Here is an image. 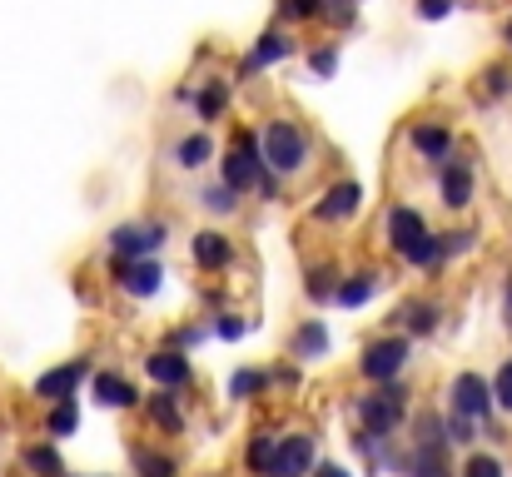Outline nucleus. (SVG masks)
Here are the masks:
<instances>
[{
    "mask_svg": "<svg viewBox=\"0 0 512 477\" xmlns=\"http://www.w3.org/2000/svg\"><path fill=\"white\" fill-rule=\"evenodd\" d=\"M309 155H314V140H309L304 125H294V120H269L264 125V135H259L264 169H274L279 179H294V174L309 169Z\"/></svg>",
    "mask_w": 512,
    "mask_h": 477,
    "instance_id": "1",
    "label": "nucleus"
},
{
    "mask_svg": "<svg viewBox=\"0 0 512 477\" xmlns=\"http://www.w3.org/2000/svg\"><path fill=\"white\" fill-rule=\"evenodd\" d=\"M353 408H358V418H363V433H368V438H378V443H388V433H393V428L403 423V408H408V388H398V383L388 378V383H378V393L358 398Z\"/></svg>",
    "mask_w": 512,
    "mask_h": 477,
    "instance_id": "2",
    "label": "nucleus"
},
{
    "mask_svg": "<svg viewBox=\"0 0 512 477\" xmlns=\"http://www.w3.org/2000/svg\"><path fill=\"white\" fill-rule=\"evenodd\" d=\"M259 169H264V159H259V135L254 130H239V140H234V150L219 159V179L229 184V189H254V179H259Z\"/></svg>",
    "mask_w": 512,
    "mask_h": 477,
    "instance_id": "3",
    "label": "nucleus"
},
{
    "mask_svg": "<svg viewBox=\"0 0 512 477\" xmlns=\"http://www.w3.org/2000/svg\"><path fill=\"white\" fill-rule=\"evenodd\" d=\"M403 363H408V338H398V333L373 338V343L363 348V358H358V368H363L368 383H388V378H398Z\"/></svg>",
    "mask_w": 512,
    "mask_h": 477,
    "instance_id": "4",
    "label": "nucleus"
},
{
    "mask_svg": "<svg viewBox=\"0 0 512 477\" xmlns=\"http://www.w3.org/2000/svg\"><path fill=\"white\" fill-rule=\"evenodd\" d=\"M309 473H314V438H309V433H289V438H279L264 477H309Z\"/></svg>",
    "mask_w": 512,
    "mask_h": 477,
    "instance_id": "5",
    "label": "nucleus"
},
{
    "mask_svg": "<svg viewBox=\"0 0 512 477\" xmlns=\"http://www.w3.org/2000/svg\"><path fill=\"white\" fill-rule=\"evenodd\" d=\"M160 279H165V269L155 264V254L150 259H115V284L130 299H155L160 294Z\"/></svg>",
    "mask_w": 512,
    "mask_h": 477,
    "instance_id": "6",
    "label": "nucleus"
},
{
    "mask_svg": "<svg viewBox=\"0 0 512 477\" xmlns=\"http://www.w3.org/2000/svg\"><path fill=\"white\" fill-rule=\"evenodd\" d=\"M160 244H165V224H120L110 234L115 259H150Z\"/></svg>",
    "mask_w": 512,
    "mask_h": 477,
    "instance_id": "7",
    "label": "nucleus"
},
{
    "mask_svg": "<svg viewBox=\"0 0 512 477\" xmlns=\"http://www.w3.org/2000/svg\"><path fill=\"white\" fill-rule=\"evenodd\" d=\"M448 393H453V408H458V413H468V418H478V423L493 418V383H488V378H478V373H458Z\"/></svg>",
    "mask_w": 512,
    "mask_h": 477,
    "instance_id": "8",
    "label": "nucleus"
},
{
    "mask_svg": "<svg viewBox=\"0 0 512 477\" xmlns=\"http://www.w3.org/2000/svg\"><path fill=\"white\" fill-rule=\"evenodd\" d=\"M358 204H363V189H358L353 179H339V184H329V194L314 204V219H319V224H343V219L358 214Z\"/></svg>",
    "mask_w": 512,
    "mask_h": 477,
    "instance_id": "9",
    "label": "nucleus"
},
{
    "mask_svg": "<svg viewBox=\"0 0 512 477\" xmlns=\"http://www.w3.org/2000/svg\"><path fill=\"white\" fill-rule=\"evenodd\" d=\"M438 189H443V204H448V209H468L473 194H478V174H473V164H468V159H448Z\"/></svg>",
    "mask_w": 512,
    "mask_h": 477,
    "instance_id": "10",
    "label": "nucleus"
},
{
    "mask_svg": "<svg viewBox=\"0 0 512 477\" xmlns=\"http://www.w3.org/2000/svg\"><path fill=\"white\" fill-rule=\"evenodd\" d=\"M383 234H388V249L403 254L418 234H428V219H423V209H413V204H393L388 219H383Z\"/></svg>",
    "mask_w": 512,
    "mask_h": 477,
    "instance_id": "11",
    "label": "nucleus"
},
{
    "mask_svg": "<svg viewBox=\"0 0 512 477\" xmlns=\"http://www.w3.org/2000/svg\"><path fill=\"white\" fill-rule=\"evenodd\" d=\"M90 378V363L85 358H75V363H60V368H50L40 383H35V398H45V403H60V398H75V388Z\"/></svg>",
    "mask_w": 512,
    "mask_h": 477,
    "instance_id": "12",
    "label": "nucleus"
},
{
    "mask_svg": "<svg viewBox=\"0 0 512 477\" xmlns=\"http://www.w3.org/2000/svg\"><path fill=\"white\" fill-rule=\"evenodd\" d=\"M145 373H150L160 388H174V393L194 383V368H189V358H184V353H174V348L150 353V358H145Z\"/></svg>",
    "mask_w": 512,
    "mask_h": 477,
    "instance_id": "13",
    "label": "nucleus"
},
{
    "mask_svg": "<svg viewBox=\"0 0 512 477\" xmlns=\"http://www.w3.org/2000/svg\"><path fill=\"white\" fill-rule=\"evenodd\" d=\"M408 140H413V150L428 159V164H448V159H453V130H448V125L418 120V125L408 130Z\"/></svg>",
    "mask_w": 512,
    "mask_h": 477,
    "instance_id": "14",
    "label": "nucleus"
},
{
    "mask_svg": "<svg viewBox=\"0 0 512 477\" xmlns=\"http://www.w3.org/2000/svg\"><path fill=\"white\" fill-rule=\"evenodd\" d=\"M194 264L204 269V274H219V269H229L234 264V244L219 234V229H204V234H194Z\"/></svg>",
    "mask_w": 512,
    "mask_h": 477,
    "instance_id": "15",
    "label": "nucleus"
},
{
    "mask_svg": "<svg viewBox=\"0 0 512 477\" xmlns=\"http://www.w3.org/2000/svg\"><path fill=\"white\" fill-rule=\"evenodd\" d=\"M145 418L160 428V433H184V403L174 398V388H160L145 398Z\"/></svg>",
    "mask_w": 512,
    "mask_h": 477,
    "instance_id": "16",
    "label": "nucleus"
},
{
    "mask_svg": "<svg viewBox=\"0 0 512 477\" xmlns=\"http://www.w3.org/2000/svg\"><path fill=\"white\" fill-rule=\"evenodd\" d=\"M289 50H294V40H289L284 30H264V35L254 40V50H249V60H244L239 70H244V75H254V70H264V65H279Z\"/></svg>",
    "mask_w": 512,
    "mask_h": 477,
    "instance_id": "17",
    "label": "nucleus"
},
{
    "mask_svg": "<svg viewBox=\"0 0 512 477\" xmlns=\"http://www.w3.org/2000/svg\"><path fill=\"white\" fill-rule=\"evenodd\" d=\"M95 403L100 408H135L140 403V388L125 383L120 373H95Z\"/></svg>",
    "mask_w": 512,
    "mask_h": 477,
    "instance_id": "18",
    "label": "nucleus"
},
{
    "mask_svg": "<svg viewBox=\"0 0 512 477\" xmlns=\"http://www.w3.org/2000/svg\"><path fill=\"white\" fill-rule=\"evenodd\" d=\"M294 358H324L329 353V328L319 323V318H304V328L294 333Z\"/></svg>",
    "mask_w": 512,
    "mask_h": 477,
    "instance_id": "19",
    "label": "nucleus"
},
{
    "mask_svg": "<svg viewBox=\"0 0 512 477\" xmlns=\"http://www.w3.org/2000/svg\"><path fill=\"white\" fill-rule=\"evenodd\" d=\"M373 294H378V274H353V279H339L334 304H343V309H363Z\"/></svg>",
    "mask_w": 512,
    "mask_h": 477,
    "instance_id": "20",
    "label": "nucleus"
},
{
    "mask_svg": "<svg viewBox=\"0 0 512 477\" xmlns=\"http://www.w3.org/2000/svg\"><path fill=\"white\" fill-rule=\"evenodd\" d=\"M20 468L35 477H60L65 473V463H60V453L50 448V443H30V448H20Z\"/></svg>",
    "mask_w": 512,
    "mask_h": 477,
    "instance_id": "21",
    "label": "nucleus"
},
{
    "mask_svg": "<svg viewBox=\"0 0 512 477\" xmlns=\"http://www.w3.org/2000/svg\"><path fill=\"white\" fill-rule=\"evenodd\" d=\"M214 159V140L199 130V135H184L179 145H174V164H184V169H199V164H209Z\"/></svg>",
    "mask_w": 512,
    "mask_h": 477,
    "instance_id": "22",
    "label": "nucleus"
},
{
    "mask_svg": "<svg viewBox=\"0 0 512 477\" xmlns=\"http://www.w3.org/2000/svg\"><path fill=\"white\" fill-rule=\"evenodd\" d=\"M408 473L413 477H453V468H448V448H413Z\"/></svg>",
    "mask_w": 512,
    "mask_h": 477,
    "instance_id": "23",
    "label": "nucleus"
},
{
    "mask_svg": "<svg viewBox=\"0 0 512 477\" xmlns=\"http://www.w3.org/2000/svg\"><path fill=\"white\" fill-rule=\"evenodd\" d=\"M398 259H403L408 269H438V264H443V259H438V234H433V229H428V234H418Z\"/></svg>",
    "mask_w": 512,
    "mask_h": 477,
    "instance_id": "24",
    "label": "nucleus"
},
{
    "mask_svg": "<svg viewBox=\"0 0 512 477\" xmlns=\"http://www.w3.org/2000/svg\"><path fill=\"white\" fill-rule=\"evenodd\" d=\"M309 284H304V294L314 299V304H329L334 299V289H339V274H334V264H309V274H304Z\"/></svg>",
    "mask_w": 512,
    "mask_h": 477,
    "instance_id": "25",
    "label": "nucleus"
},
{
    "mask_svg": "<svg viewBox=\"0 0 512 477\" xmlns=\"http://www.w3.org/2000/svg\"><path fill=\"white\" fill-rule=\"evenodd\" d=\"M274 443H279V438H274L269 428H259V433L249 438V448H244V468H249L254 477H264V468H269V458H274Z\"/></svg>",
    "mask_w": 512,
    "mask_h": 477,
    "instance_id": "26",
    "label": "nucleus"
},
{
    "mask_svg": "<svg viewBox=\"0 0 512 477\" xmlns=\"http://www.w3.org/2000/svg\"><path fill=\"white\" fill-rule=\"evenodd\" d=\"M135 473L140 477H179V463L170 453H155V448H135Z\"/></svg>",
    "mask_w": 512,
    "mask_h": 477,
    "instance_id": "27",
    "label": "nucleus"
},
{
    "mask_svg": "<svg viewBox=\"0 0 512 477\" xmlns=\"http://www.w3.org/2000/svg\"><path fill=\"white\" fill-rule=\"evenodd\" d=\"M269 383H274V378H269L264 368H239V373L229 378V398H239V403H244V398H254V393H264Z\"/></svg>",
    "mask_w": 512,
    "mask_h": 477,
    "instance_id": "28",
    "label": "nucleus"
},
{
    "mask_svg": "<svg viewBox=\"0 0 512 477\" xmlns=\"http://www.w3.org/2000/svg\"><path fill=\"white\" fill-rule=\"evenodd\" d=\"M443 433H448V448H468V443H478V418H468V413H448L443 418Z\"/></svg>",
    "mask_w": 512,
    "mask_h": 477,
    "instance_id": "29",
    "label": "nucleus"
},
{
    "mask_svg": "<svg viewBox=\"0 0 512 477\" xmlns=\"http://www.w3.org/2000/svg\"><path fill=\"white\" fill-rule=\"evenodd\" d=\"M403 323H408V333L428 338V333L438 328V304H433V299H418V304H408V309H403Z\"/></svg>",
    "mask_w": 512,
    "mask_h": 477,
    "instance_id": "30",
    "label": "nucleus"
},
{
    "mask_svg": "<svg viewBox=\"0 0 512 477\" xmlns=\"http://www.w3.org/2000/svg\"><path fill=\"white\" fill-rule=\"evenodd\" d=\"M50 438H70L75 428H80V408H75V398H60L55 408H50Z\"/></svg>",
    "mask_w": 512,
    "mask_h": 477,
    "instance_id": "31",
    "label": "nucleus"
},
{
    "mask_svg": "<svg viewBox=\"0 0 512 477\" xmlns=\"http://www.w3.org/2000/svg\"><path fill=\"white\" fill-rule=\"evenodd\" d=\"M224 105H229V85H224V80H209V85L199 90V120H219Z\"/></svg>",
    "mask_w": 512,
    "mask_h": 477,
    "instance_id": "32",
    "label": "nucleus"
},
{
    "mask_svg": "<svg viewBox=\"0 0 512 477\" xmlns=\"http://www.w3.org/2000/svg\"><path fill=\"white\" fill-rule=\"evenodd\" d=\"M199 199H204V209H209V214H234V209H239V189H229L224 179H219V184H209Z\"/></svg>",
    "mask_w": 512,
    "mask_h": 477,
    "instance_id": "33",
    "label": "nucleus"
},
{
    "mask_svg": "<svg viewBox=\"0 0 512 477\" xmlns=\"http://www.w3.org/2000/svg\"><path fill=\"white\" fill-rule=\"evenodd\" d=\"M309 70H314L319 80H329V75L339 70V40H329V45H319V50H309Z\"/></svg>",
    "mask_w": 512,
    "mask_h": 477,
    "instance_id": "34",
    "label": "nucleus"
},
{
    "mask_svg": "<svg viewBox=\"0 0 512 477\" xmlns=\"http://www.w3.org/2000/svg\"><path fill=\"white\" fill-rule=\"evenodd\" d=\"M314 15H324V0H279V20H289V25L314 20Z\"/></svg>",
    "mask_w": 512,
    "mask_h": 477,
    "instance_id": "35",
    "label": "nucleus"
},
{
    "mask_svg": "<svg viewBox=\"0 0 512 477\" xmlns=\"http://www.w3.org/2000/svg\"><path fill=\"white\" fill-rule=\"evenodd\" d=\"M473 249V229H453V234H438V259H453V254H468Z\"/></svg>",
    "mask_w": 512,
    "mask_h": 477,
    "instance_id": "36",
    "label": "nucleus"
},
{
    "mask_svg": "<svg viewBox=\"0 0 512 477\" xmlns=\"http://www.w3.org/2000/svg\"><path fill=\"white\" fill-rule=\"evenodd\" d=\"M493 408L512 413V358L498 368V378H493Z\"/></svg>",
    "mask_w": 512,
    "mask_h": 477,
    "instance_id": "37",
    "label": "nucleus"
},
{
    "mask_svg": "<svg viewBox=\"0 0 512 477\" xmlns=\"http://www.w3.org/2000/svg\"><path fill=\"white\" fill-rule=\"evenodd\" d=\"M463 477H503V463H498L493 453H473V458L463 463Z\"/></svg>",
    "mask_w": 512,
    "mask_h": 477,
    "instance_id": "38",
    "label": "nucleus"
},
{
    "mask_svg": "<svg viewBox=\"0 0 512 477\" xmlns=\"http://www.w3.org/2000/svg\"><path fill=\"white\" fill-rule=\"evenodd\" d=\"M244 328H249V323H244V318H239V314H219V318H214V323H209V333H214V338H224V343H234V338H244Z\"/></svg>",
    "mask_w": 512,
    "mask_h": 477,
    "instance_id": "39",
    "label": "nucleus"
},
{
    "mask_svg": "<svg viewBox=\"0 0 512 477\" xmlns=\"http://www.w3.org/2000/svg\"><path fill=\"white\" fill-rule=\"evenodd\" d=\"M483 80H488V95H508L512 90V70H503V65H493Z\"/></svg>",
    "mask_w": 512,
    "mask_h": 477,
    "instance_id": "40",
    "label": "nucleus"
},
{
    "mask_svg": "<svg viewBox=\"0 0 512 477\" xmlns=\"http://www.w3.org/2000/svg\"><path fill=\"white\" fill-rule=\"evenodd\" d=\"M448 10H453V0H418V15L423 20H443Z\"/></svg>",
    "mask_w": 512,
    "mask_h": 477,
    "instance_id": "41",
    "label": "nucleus"
},
{
    "mask_svg": "<svg viewBox=\"0 0 512 477\" xmlns=\"http://www.w3.org/2000/svg\"><path fill=\"white\" fill-rule=\"evenodd\" d=\"M314 477H353V473H348V468H339V463H324Z\"/></svg>",
    "mask_w": 512,
    "mask_h": 477,
    "instance_id": "42",
    "label": "nucleus"
},
{
    "mask_svg": "<svg viewBox=\"0 0 512 477\" xmlns=\"http://www.w3.org/2000/svg\"><path fill=\"white\" fill-rule=\"evenodd\" d=\"M503 318H508V328H512V279H508V289H503Z\"/></svg>",
    "mask_w": 512,
    "mask_h": 477,
    "instance_id": "43",
    "label": "nucleus"
},
{
    "mask_svg": "<svg viewBox=\"0 0 512 477\" xmlns=\"http://www.w3.org/2000/svg\"><path fill=\"white\" fill-rule=\"evenodd\" d=\"M503 45H508V50H512V15H508V20H503Z\"/></svg>",
    "mask_w": 512,
    "mask_h": 477,
    "instance_id": "44",
    "label": "nucleus"
}]
</instances>
